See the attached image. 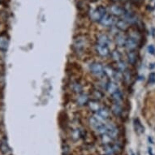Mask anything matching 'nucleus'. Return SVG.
I'll return each mask as SVG.
<instances>
[{
	"mask_svg": "<svg viewBox=\"0 0 155 155\" xmlns=\"http://www.w3.org/2000/svg\"><path fill=\"white\" fill-rule=\"evenodd\" d=\"M111 55H112V58H113L114 60H116L117 62L120 61V59H121V54H120V53L118 51H113L111 54Z\"/></svg>",
	"mask_w": 155,
	"mask_h": 155,
	"instance_id": "bb28decb",
	"label": "nucleus"
},
{
	"mask_svg": "<svg viewBox=\"0 0 155 155\" xmlns=\"http://www.w3.org/2000/svg\"><path fill=\"white\" fill-rule=\"evenodd\" d=\"M116 28H118L120 30L125 31L127 30L128 28V25L127 22L124 20H120L116 22Z\"/></svg>",
	"mask_w": 155,
	"mask_h": 155,
	"instance_id": "6ab92c4d",
	"label": "nucleus"
},
{
	"mask_svg": "<svg viewBox=\"0 0 155 155\" xmlns=\"http://www.w3.org/2000/svg\"><path fill=\"white\" fill-rule=\"evenodd\" d=\"M71 89L73 90V92H75L76 94H81V93H82V89H83V88H82L81 84H80V83H78V82H73V83L71 84Z\"/></svg>",
	"mask_w": 155,
	"mask_h": 155,
	"instance_id": "412c9836",
	"label": "nucleus"
},
{
	"mask_svg": "<svg viewBox=\"0 0 155 155\" xmlns=\"http://www.w3.org/2000/svg\"><path fill=\"white\" fill-rule=\"evenodd\" d=\"M97 43L101 44V45H104V46H109V45L111 43L110 39L107 35L106 34H100L97 37Z\"/></svg>",
	"mask_w": 155,
	"mask_h": 155,
	"instance_id": "f8f14e48",
	"label": "nucleus"
},
{
	"mask_svg": "<svg viewBox=\"0 0 155 155\" xmlns=\"http://www.w3.org/2000/svg\"><path fill=\"white\" fill-rule=\"evenodd\" d=\"M103 68L104 67L102 66L100 63H92L89 66V70L95 76H101L103 74Z\"/></svg>",
	"mask_w": 155,
	"mask_h": 155,
	"instance_id": "7ed1b4c3",
	"label": "nucleus"
},
{
	"mask_svg": "<svg viewBox=\"0 0 155 155\" xmlns=\"http://www.w3.org/2000/svg\"><path fill=\"white\" fill-rule=\"evenodd\" d=\"M115 72H116V71H114V69L110 66H105L104 68H103V73L106 74L108 77H110V78L114 77Z\"/></svg>",
	"mask_w": 155,
	"mask_h": 155,
	"instance_id": "aec40b11",
	"label": "nucleus"
},
{
	"mask_svg": "<svg viewBox=\"0 0 155 155\" xmlns=\"http://www.w3.org/2000/svg\"><path fill=\"white\" fill-rule=\"evenodd\" d=\"M148 52L150 54H155V47L153 45H150V46H148L147 48Z\"/></svg>",
	"mask_w": 155,
	"mask_h": 155,
	"instance_id": "c756f323",
	"label": "nucleus"
},
{
	"mask_svg": "<svg viewBox=\"0 0 155 155\" xmlns=\"http://www.w3.org/2000/svg\"><path fill=\"white\" fill-rule=\"evenodd\" d=\"M99 23L105 27H110L114 23V19L111 15L107 13L106 15H103V17L102 18V20L100 21Z\"/></svg>",
	"mask_w": 155,
	"mask_h": 155,
	"instance_id": "423d86ee",
	"label": "nucleus"
},
{
	"mask_svg": "<svg viewBox=\"0 0 155 155\" xmlns=\"http://www.w3.org/2000/svg\"><path fill=\"white\" fill-rule=\"evenodd\" d=\"M81 137V133L79 129H75L72 132V137H73L74 140H78Z\"/></svg>",
	"mask_w": 155,
	"mask_h": 155,
	"instance_id": "cd10ccee",
	"label": "nucleus"
},
{
	"mask_svg": "<svg viewBox=\"0 0 155 155\" xmlns=\"http://www.w3.org/2000/svg\"><path fill=\"white\" fill-rule=\"evenodd\" d=\"M112 98L114 100L115 102H118V103H120L123 99V94L118 89L117 91L115 92L114 94H112Z\"/></svg>",
	"mask_w": 155,
	"mask_h": 155,
	"instance_id": "4be33fe9",
	"label": "nucleus"
},
{
	"mask_svg": "<svg viewBox=\"0 0 155 155\" xmlns=\"http://www.w3.org/2000/svg\"><path fill=\"white\" fill-rule=\"evenodd\" d=\"M133 125H134V129L137 134H142L145 132V127L140 123V121L138 119H135L133 120Z\"/></svg>",
	"mask_w": 155,
	"mask_h": 155,
	"instance_id": "9b49d317",
	"label": "nucleus"
},
{
	"mask_svg": "<svg viewBox=\"0 0 155 155\" xmlns=\"http://www.w3.org/2000/svg\"><path fill=\"white\" fill-rule=\"evenodd\" d=\"M126 37H125L124 34H121V33H119L116 35V38H115V41H116V44H117L119 46H123L125 45V41H126Z\"/></svg>",
	"mask_w": 155,
	"mask_h": 155,
	"instance_id": "a211bd4d",
	"label": "nucleus"
},
{
	"mask_svg": "<svg viewBox=\"0 0 155 155\" xmlns=\"http://www.w3.org/2000/svg\"><path fill=\"white\" fill-rule=\"evenodd\" d=\"M113 1H117V0H113Z\"/></svg>",
	"mask_w": 155,
	"mask_h": 155,
	"instance_id": "2f4dec72",
	"label": "nucleus"
},
{
	"mask_svg": "<svg viewBox=\"0 0 155 155\" xmlns=\"http://www.w3.org/2000/svg\"><path fill=\"white\" fill-rule=\"evenodd\" d=\"M110 12L113 15L115 16H120V15H124V10L119 6L114 5L110 8Z\"/></svg>",
	"mask_w": 155,
	"mask_h": 155,
	"instance_id": "ddd939ff",
	"label": "nucleus"
},
{
	"mask_svg": "<svg viewBox=\"0 0 155 155\" xmlns=\"http://www.w3.org/2000/svg\"><path fill=\"white\" fill-rule=\"evenodd\" d=\"M93 97L95 98V100H100L102 98L103 94L99 90H94V93H93Z\"/></svg>",
	"mask_w": 155,
	"mask_h": 155,
	"instance_id": "a878e982",
	"label": "nucleus"
},
{
	"mask_svg": "<svg viewBox=\"0 0 155 155\" xmlns=\"http://www.w3.org/2000/svg\"><path fill=\"white\" fill-rule=\"evenodd\" d=\"M111 112L114 114V115L120 116L123 112V108L122 107H121V105H120V103H118V102H115L114 104L112 105Z\"/></svg>",
	"mask_w": 155,
	"mask_h": 155,
	"instance_id": "f3484780",
	"label": "nucleus"
},
{
	"mask_svg": "<svg viewBox=\"0 0 155 155\" xmlns=\"http://www.w3.org/2000/svg\"><path fill=\"white\" fill-rule=\"evenodd\" d=\"M107 13V12L106 8H104L102 6H99L97 8L90 10L89 15V18L91 19V21H95V22H100V21L102 20V18L103 17V15H106Z\"/></svg>",
	"mask_w": 155,
	"mask_h": 155,
	"instance_id": "f257e3e1",
	"label": "nucleus"
},
{
	"mask_svg": "<svg viewBox=\"0 0 155 155\" xmlns=\"http://www.w3.org/2000/svg\"><path fill=\"white\" fill-rule=\"evenodd\" d=\"M107 132L106 134L109 136L111 138L112 140H114L115 138H117L118 135H119V130L113 124L110 123V124H107Z\"/></svg>",
	"mask_w": 155,
	"mask_h": 155,
	"instance_id": "20e7f679",
	"label": "nucleus"
},
{
	"mask_svg": "<svg viewBox=\"0 0 155 155\" xmlns=\"http://www.w3.org/2000/svg\"><path fill=\"white\" fill-rule=\"evenodd\" d=\"M102 143L106 145H110V141L112 140V139L107 134H102Z\"/></svg>",
	"mask_w": 155,
	"mask_h": 155,
	"instance_id": "b1692460",
	"label": "nucleus"
},
{
	"mask_svg": "<svg viewBox=\"0 0 155 155\" xmlns=\"http://www.w3.org/2000/svg\"><path fill=\"white\" fill-rule=\"evenodd\" d=\"M124 46H126V48H127L129 51H133L135 49L137 48V42L135 40V38H127V39H126V41H125Z\"/></svg>",
	"mask_w": 155,
	"mask_h": 155,
	"instance_id": "1a4fd4ad",
	"label": "nucleus"
},
{
	"mask_svg": "<svg viewBox=\"0 0 155 155\" xmlns=\"http://www.w3.org/2000/svg\"><path fill=\"white\" fill-rule=\"evenodd\" d=\"M89 101V96L86 94H83V93L78 94V96L76 97V103L78 106H81V107H83L84 105L88 104Z\"/></svg>",
	"mask_w": 155,
	"mask_h": 155,
	"instance_id": "6e6552de",
	"label": "nucleus"
},
{
	"mask_svg": "<svg viewBox=\"0 0 155 155\" xmlns=\"http://www.w3.org/2000/svg\"><path fill=\"white\" fill-rule=\"evenodd\" d=\"M87 105H88V107L90 109V110L95 112V113L101 109V107H102L101 105H100L99 102L97 100H91V101H89Z\"/></svg>",
	"mask_w": 155,
	"mask_h": 155,
	"instance_id": "9d476101",
	"label": "nucleus"
},
{
	"mask_svg": "<svg viewBox=\"0 0 155 155\" xmlns=\"http://www.w3.org/2000/svg\"><path fill=\"white\" fill-rule=\"evenodd\" d=\"M106 89L107 90V92L109 93L110 94H114L115 92L117 91L118 89V84L114 81H109L107 82V87H106Z\"/></svg>",
	"mask_w": 155,
	"mask_h": 155,
	"instance_id": "2eb2a0df",
	"label": "nucleus"
},
{
	"mask_svg": "<svg viewBox=\"0 0 155 155\" xmlns=\"http://www.w3.org/2000/svg\"><path fill=\"white\" fill-rule=\"evenodd\" d=\"M119 147L117 145H106L103 148V151L106 155H113L114 153H116L118 150Z\"/></svg>",
	"mask_w": 155,
	"mask_h": 155,
	"instance_id": "4468645a",
	"label": "nucleus"
},
{
	"mask_svg": "<svg viewBox=\"0 0 155 155\" xmlns=\"http://www.w3.org/2000/svg\"><path fill=\"white\" fill-rule=\"evenodd\" d=\"M127 59L130 64H134L137 61V54L133 51H130L129 53L127 54Z\"/></svg>",
	"mask_w": 155,
	"mask_h": 155,
	"instance_id": "5701e85b",
	"label": "nucleus"
},
{
	"mask_svg": "<svg viewBox=\"0 0 155 155\" xmlns=\"http://www.w3.org/2000/svg\"><path fill=\"white\" fill-rule=\"evenodd\" d=\"M148 152H149V154L150 155H154L153 154V150L151 147L148 148Z\"/></svg>",
	"mask_w": 155,
	"mask_h": 155,
	"instance_id": "7c9ffc66",
	"label": "nucleus"
},
{
	"mask_svg": "<svg viewBox=\"0 0 155 155\" xmlns=\"http://www.w3.org/2000/svg\"><path fill=\"white\" fill-rule=\"evenodd\" d=\"M149 82L150 84H154L155 83V73L152 72V73L150 74V76H149Z\"/></svg>",
	"mask_w": 155,
	"mask_h": 155,
	"instance_id": "c85d7f7f",
	"label": "nucleus"
},
{
	"mask_svg": "<svg viewBox=\"0 0 155 155\" xmlns=\"http://www.w3.org/2000/svg\"><path fill=\"white\" fill-rule=\"evenodd\" d=\"M118 69L120 71H125L127 69V65L124 62L120 60V61H118Z\"/></svg>",
	"mask_w": 155,
	"mask_h": 155,
	"instance_id": "393cba45",
	"label": "nucleus"
},
{
	"mask_svg": "<svg viewBox=\"0 0 155 155\" xmlns=\"http://www.w3.org/2000/svg\"><path fill=\"white\" fill-rule=\"evenodd\" d=\"M9 37L8 34L3 33L0 35V51H8L9 46Z\"/></svg>",
	"mask_w": 155,
	"mask_h": 155,
	"instance_id": "39448f33",
	"label": "nucleus"
},
{
	"mask_svg": "<svg viewBox=\"0 0 155 155\" xmlns=\"http://www.w3.org/2000/svg\"><path fill=\"white\" fill-rule=\"evenodd\" d=\"M0 151L3 154H8L11 153V148L8 144V141L6 140H3L0 143Z\"/></svg>",
	"mask_w": 155,
	"mask_h": 155,
	"instance_id": "dca6fc26",
	"label": "nucleus"
},
{
	"mask_svg": "<svg viewBox=\"0 0 155 155\" xmlns=\"http://www.w3.org/2000/svg\"><path fill=\"white\" fill-rule=\"evenodd\" d=\"M96 51L97 53L100 56L102 57H107L110 54V50L109 47L107 46H104V45H101V44H97L96 46Z\"/></svg>",
	"mask_w": 155,
	"mask_h": 155,
	"instance_id": "0eeeda50",
	"label": "nucleus"
},
{
	"mask_svg": "<svg viewBox=\"0 0 155 155\" xmlns=\"http://www.w3.org/2000/svg\"><path fill=\"white\" fill-rule=\"evenodd\" d=\"M72 46L76 52H81L86 46V39L84 37H77L74 39Z\"/></svg>",
	"mask_w": 155,
	"mask_h": 155,
	"instance_id": "f03ea898",
	"label": "nucleus"
}]
</instances>
